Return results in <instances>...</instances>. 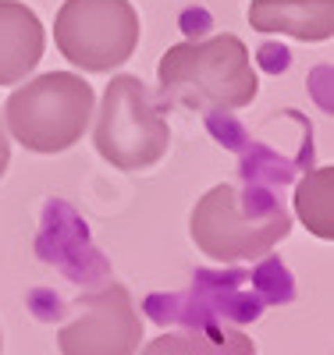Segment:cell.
I'll list each match as a JSON object with an SVG mask.
<instances>
[{"label": "cell", "mask_w": 334, "mask_h": 355, "mask_svg": "<svg viewBox=\"0 0 334 355\" xmlns=\"http://www.w3.org/2000/svg\"><path fill=\"white\" fill-rule=\"evenodd\" d=\"M157 82L167 103L192 110H238L260 93L249 50L231 33L174 43L157 64Z\"/></svg>", "instance_id": "cell-1"}, {"label": "cell", "mask_w": 334, "mask_h": 355, "mask_svg": "<svg viewBox=\"0 0 334 355\" xmlns=\"http://www.w3.org/2000/svg\"><path fill=\"white\" fill-rule=\"evenodd\" d=\"M292 220L281 202L270 196H246L242 189L221 182L192 206L189 234L203 256L217 263H246L260 259L288 239Z\"/></svg>", "instance_id": "cell-2"}, {"label": "cell", "mask_w": 334, "mask_h": 355, "mask_svg": "<svg viewBox=\"0 0 334 355\" xmlns=\"http://www.w3.org/2000/svg\"><path fill=\"white\" fill-rule=\"evenodd\" d=\"M97 93L75 71H47L18 85L4 103L8 135L33 153H65L93 125Z\"/></svg>", "instance_id": "cell-3"}, {"label": "cell", "mask_w": 334, "mask_h": 355, "mask_svg": "<svg viewBox=\"0 0 334 355\" xmlns=\"http://www.w3.org/2000/svg\"><path fill=\"white\" fill-rule=\"evenodd\" d=\"M93 117V146L117 171H146L167 153L171 128L135 75H114Z\"/></svg>", "instance_id": "cell-4"}, {"label": "cell", "mask_w": 334, "mask_h": 355, "mask_svg": "<svg viewBox=\"0 0 334 355\" xmlns=\"http://www.w3.org/2000/svg\"><path fill=\"white\" fill-rule=\"evenodd\" d=\"M53 43L89 75L114 71L139 46V15L132 0H65L53 18Z\"/></svg>", "instance_id": "cell-5"}, {"label": "cell", "mask_w": 334, "mask_h": 355, "mask_svg": "<svg viewBox=\"0 0 334 355\" xmlns=\"http://www.w3.org/2000/svg\"><path fill=\"white\" fill-rule=\"evenodd\" d=\"M142 323L125 284H107L89 295L72 323L57 331L60 355H135Z\"/></svg>", "instance_id": "cell-6"}, {"label": "cell", "mask_w": 334, "mask_h": 355, "mask_svg": "<svg viewBox=\"0 0 334 355\" xmlns=\"http://www.w3.org/2000/svg\"><path fill=\"white\" fill-rule=\"evenodd\" d=\"M47 50L40 15L22 0H0V85H18L33 75Z\"/></svg>", "instance_id": "cell-7"}, {"label": "cell", "mask_w": 334, "mask_h": 355, "mask_svg": "<svg viewBox=\"0 0 334 355\" xmlns=\"http://www.w3.org/2000/svg\"><path fill=\"white\" fill-rule=\"evenodd\" d=\"M249 25L267 36L327 43L334 36V0H253Z\"/></svg>", "instance_id": "cell-8"}, {"label": "cell", "mask_w": 334, "mask_h": 355, "mask_svg": "<svg viewBox=\"0 0 334 355\" xmlns=\"http://www.w3.org/2000/svg\"><path fill=\"white\" fill-rule=\"evenodd\" d=\"M295 214L310 234L334 239V167H313L295 185Z\"/></svg>", "instance_id": "cell-9"}, {"label": "cell", "mask_w": 334, "mask_h": 355, "mask_svg": "<svg viewBox=\"0 0 334 355\" xmlns=\"http://www.w3.org/2000/svg\"><path fill=\"white\" fill-rule=\"evenodd\" d=\"M253 341L242 331H174L153 338L142 355H253Z\"/></svg>", "instance_id": "cell-10"}, {"label": "cell", "mask_w": 334, "mask_h": 355, "mask_svg": "<svg viewBox=\"0 0 334 355\" xmlns=\"http://www.w3.org/2000/svg\"><path fill=\"white\" fill-rule=\"evenodd\" d=\"M8 164H11V139L4 132V117H0V178H4Z\"/></svg>", "instance_id": "cell-11"}, {"label": "cell", "mask_w": 334, "mask_h": 355, "mask_svg": "<svg viewBox=\"0 0 334 355\" xmlns=\"http://www.w3.org/2000/svg\"><path fill=\"white\" fill-rule=\"evenodd\" d=\"M0 348H4V338H0Z\"/></svg>", "instance_id": "cell-12"}]
</instances>
